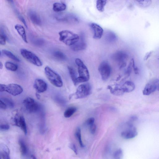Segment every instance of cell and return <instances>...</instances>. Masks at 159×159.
Here are the masks:
<instances>
[{
  "mask_svg": "<svg viewBox=\"0 0 159 159\" xmlns=\"http://www.w3.org/2000/svg\"><path fill=\"white\" fill-rule=\"evenodd\" d=\"M58 34L59 40L67 46L73 45L80 39L78 34L69 30H62L60 31Z\"/></svg>",
  "mask_w": 159,
  "mask_h": 159,
  "instance_id": "1",
  "label": "cell"
},
{
  "mask_svg": "<svg viewBox=\"0 0 159 159\" xmlns=\"http://www.w3.org/2000/svg\"><path fill=\"white\" fill-rule=\"evenodd\" d=\"M75 62L78 67V71L79 76L76 79L77 84L88 81L90 78V75L87 66L82 60L80 58H76L75 60Z\"/></svg>",
  "mask_w": 159,
  "mask_h": 159,
  "instance_id": "2",
  "label": "cell"
},
{
  "mask_svg": "<svg viewBox=\"0 0 159 159\" xmlns=\"http://www.w3.org/2000/svg\"><path fill=\"white\" fill-rule=\"evenodd\" d=\"M44 73L47 79L53 85L57 87L62 86L63 83L61 77L50 67L46 66Z\"/></svg>",
  "mask_w": 159,
  "mask_h": 159,
  "instance_id": "3",
  "label": "cell"
},
{
  "mask_svg": "<svg viewBox=\"0 0 159 159\" xmlns=\"http://www.w3.org/2000/svg\"><path fill=\"white\" fill-rule=\"evenodd\" d=\"M23 91L22 88L16 84H0V92L6 91L11 95L16 96L21 94Z\"/></svg>",
  "mask_w": 159,
  "mask_h": 159,
  "instance_id": "4",
  "label": "cell"
},
{
  "mask_svg": "<svg viewBox=\"0 0 159 159\" xmlns=\"http://www.w3.org/2000/svg\"><path fill=\"white\" fill-rule=\"evenodd\" d=\"M20 53L22 57L29 62L38 66H41L43 63L39 58L33 52L25 49L20 50Z\"/></svg>",
  "mask_w": 159,
  "mask_h": 159,
  "instance_id": "5",
  "label": "cell"
},
{
  "mask_svg": "<svg viewBox=\"0 0 159 159\" xmlns=\"http://www.w3.org/2000/svg\"><path fill=\"white\" fill-rule=\"evenodd\" d=\"M98 70L102 80L106 81L109 78L110 75L111 68L107 61H103L99 64L98 67Z\"/></svg>",
  "mask_w": 159,
  "mask_h": 159,
  "instance_id": "6",
  "label": "cell"
},
{
  "mask_svg": "<svg viewBox=\"0 0 159 159\" xmlns=\"http://www.w3.org/2000/svg\"><path fill=\"white\" fill-rule=\"evenodd\" d=\"M129 56L125 52L122 51H118L114 53L111 56V58L117 62L120 68L125 67L126 65V61Z\"/></svg>",
  "mask_w": 159,
  "mask_h": 159,
  "instance_id": "7",
  "label": "cell"
},
{
  "mask_svg": "<svg viewBox=\"0 0 159 159\" xmlns=\"http://www.w3.org/2000/svg\"><path fill=\"white\" fill-rule=\"evenodd\" d=\"M92 88L90 84L87 83L80 85L77 88L75 94L77 99L85 98L91 93Z\"/></svg>",
  "mask_w": 159,
  "mask_h": 159,
  "instance_id": "8",
  "label": "cell"
},
{
  "mask_svg": "<svg viewBox=\"0 0 159 159\" xmlns=\"http://www.w3.org/2000/svg\"><path fill=\"white\" fill-rule=\"evenodd\" d=\"M159 81L158 79L151 80L146 85L143 91L144 95H149L156 90H158Z\"/></svg>",
  "mask_w": 159,
  "mask_h": 159,
  "instance_id": "9",
  "label": "cell"
},
{
  "mask_svg": "<svg viewBox=\"0 0 159 159\" xmlns=\"http://www.w3.org/2000/svg\"><path fill=\"white\" fill-rule=\"evenodd\" d=\"M23 102L26 110L30 113L36 112L39 108V106L38 103L30 97L26 98Z\"/></svg>",
  "mask_w": 159,
  "mask_h": 159,
  "instance_id": "10",
  "label": "cell"
},
{
  "mask_svg": "<svg viewBox=\"0 0 159 159\" xmlns=\"http://www.w3.org/2000/svg\"><path fill=\"white\" fill-rule=\"evenodd\" d=\"M128 128L121 133V136L125 139H131L134 138L138 134L136 128L130 122L127 123Z\"/></svg>",
  "mask_w": 159,
  "mask_h": 159,
  "instance_id": "11",
  "label": "cell"
},
{
  "mask_svg": "<svg viewBox=\"0 0 159 159\" xmlns=\"http://www.w3.org/2000/svg\"><path fill=\"white\" fill-rule=\"evenodd\" d=\"M13 125L20 127L25 134H27V130L25 118L22 116L17 114L12 118Z\"/></svg>",
  "mask_w": 159,
  "mask_h": 159,
  "instance_id": "12",
  "label": "cell"
},
{
  "mask_svg": "<svg viewBox=\"0 0 159 159\" xmlns=\"http://www.w3.org/2000/svg\"><path fill=\"white\" fill-rule=\"evenodd\" d=\"M90 26L93 32V38L95 39H100L103 35V28L99 25L95 23H91Z\"/></svg>",
  "mask_w": 159,
  "mask_h": 159,
  "instance_id": "13",
  "label": "cell"
},
{
  "mask_svg": "<svg viewBox=\"0 0 159 159\" xmlns=\"http://www.w3.org/2000/svg\"><path fill=\"white\" fill-rule=\"evenodd\" d=\"M34 87L37 93H39L46 91L48 85L43 80L37 79L34 81Z\"/></svg>",
  "mask_w": 159,
  "mask_h": 159,
  "instance_id": "14",
  "label": "cell"
},
{
  "mask_svg": "<svg viewBox=\"0 0 159 159\" xmlns=\"http://www.w3.org/2000/svg\"><path fill=\"white\" fill-rule=\"evenodd\" d=\"M28 16L30 20L34 24L38 25H41L40 18L36 11L32 10H30L28 12Z\"/></svg>",
  "mask_w": 159,
  "mask_h": 159,
  "instance_id": "15",
  "label": "cell"
},
{
  "mask_svg": "<svg viewBox=\"0 0 159 159\" xmlns=\"http://www.w3.org/2000/svg\"><path fill=\"white\" fill-rule=\"evenodd\" d=\"M87 47V44L83 39L79 40L73 45L71 46L72 50L75 51H78L85 50Z\"/></svg>",
  "mask_w": 159,
  "mask_h": 159,
  "instance_id": "16",
  "label": "cell"
},
{
  "mask_svg": "<svg viewBox=\"0 0 159 159\" xmlns=\"http://www.w3.org/2000/svg\"><path fill=\"white\" fill-rule=\"evenodd\" d=\"M121 87L124 93L131 92L135 88L134 83L130 81H126Z\"/></svg>",
  "mask_w": 159,
  "mask_h": 159,
  "instance_id": "17",
  "label": "cell"
},
{
  "mask_svg": "<svg viewBox=\"0 0 159 159\" xmlns=\"http://www.w3.org/2000/svg\"><path fill=\"white\" fill-rule=\"evenodd\" d=\"M15 28L24 41L25 43H28L25 31L23 26L20 24H17L15 26Z\"/></svg>",
  "mask_w": 159,
  "mask_h": 159,
  "instance_id": "18",
  "label": "cell"
},
{
  "mask_svg": "<svg viewBox=\"0 0 159 159\" xmlns=\"http://www.w3.org/2000/svg\"><path fill=\"white\" fill-rule=\"evenodd\" d=\"M105 40L109 43H112L116 42L117 39L116 34L111 31H107L104 35Z\"/></svg>",
  "mask_w": 159,
  "mask_h": 159,
  "instance_id": "19",
  "label": "cell"
},
{
  "mask_svg": "<svg viewBox=\"0 0 159 159\" xmlns=\"http://www.w3.org/2000/svg\"><path fill=\"white\" fill-rule=\"evenodd\" d=\"M0 154L3 159H11L10 156V151L8 147L5 144L0 145Z\"/></svg>",
  "mask_w": 159,
  "mask_h": 159,
  "instance_id": "20",
  "label": "cell"
},
{
  "mask_svg": "<svg viewBox=\"0 0 159 159\" xmlns=\"http://www.w3.org/2000/svg\"><path fill=\"white\" fill-rule=\"evenodd\" d=\"M107 89L110 90V92L112 94L116 96L122 95L124 93L121 86H115L112 87L111 86H108Z\"/></svg>",
  "mask_w": 159,
  "mask_h": 159,
  "instance_id": "21",
  "label": "cell"
},
{
  "mask_svg": "<svg viewBox=\"0 0 159 159\" xmlns=\"http://www.w3.org/2000/svg\"><path fill=\"white\" fill-rule=\"evenodd\" d=\"M18 143L21 155L23 157L26 156L28 153V149L25 143L21 138L19 139Z\"/></svg>",
  "mask_w": 159,
  "mask_h": 159,
  "instance_id": "22",
  "label": "cell"
},
{
  "mask_svg": "<svg viewBox=\"0 0 159 159\" xmlns=\"http://www.w3.org/2000/svg\"><path fill=\"white\" fill-rule=\"evenodd\" d=\"M66 7V4L62 2H56L53 3V10L55 12H59L64 11Z\"/></svg>",
  "mask_w": 159,
  "mask_h": 159,
  "instance_id": "23",
  "label": "cell"
},
{
  "mask_svg": "<svg viewBox=\"0 0 159 159\" xmlns=\"http://www.w3.org/2000/svg\"><path fill=\"white\" fill-rule=\"evenodd\" d=\"M10 3L11 4L13 7V9L17 16L18 17L19 19L23 23L25 26L26 27H27V25L24 17L22 16V15L20 13L19 11L17 9L16 7L14 5V4L13 1H9Z\"/></svg>",
  "mask_w": 159,
  "mask_h": 159,
  "instance_id": "24",
  "label": "cell"
},
{
  "mask_svg": "<svg viewBox=\"0 0 159 159\" xmlns=\"http://www.w3.org/2000/svg\"><path fill=\"white\" fill-rule=\"evenodd\" d=\"M136 4L139 7L145 8L148 7L152 3V1L150 0H136L134 1Z\"/></svg>",
  "mask_w": 159,
  "mask_h": 159,
  "instance_id": "25",
  "label": "cell"
},
{
  "mask_svg": "<svg viewBox=\"0 0 159 159\" xmlns=\"http://www.w3.org/2000/svg\"><path fill=\"white\" fill-rule=\"evenodd\" d=\"M67 68L73 83L76 86L77 85L76 81L77 77L76 76L75 71L74 68L70 66H68Z\"/></svg>",
  "mask_w": 159,
  "mask_h": 159,
  "instance_id": "26",
  "label": "cell"
},
{
  "mask_svg": "<svg viewBox=\"0 0 159 159\" xmlns=\"http://www.w3.org/2000/svg\"><path fill=\"white\" fill-rule=\"evenodd\" d=\"M106 0H98L96 1V7L99 11L102 12L104 10V7L107 3Z\"/></svg>",
  "mask_w": 159,
  "mask_h": 159,
  "instance_id": "27",
  "label": "cell"
},
{
  "mask_svg": "<svg viewBox=\"0 0 159 159\" xmlns=\"http://www.w3.org/2000/svg\"><path fill=\"white\" fill-rule=\"evenodd\" d=\"M2 52L5 55L12 60L16 62L20 61L19 59L11 52L4 49L2 51Z\"/></svg>",
  "mask_w": 159,
  "mask_h": 159,
  "instance_id": "28",
  "label": "cell"
},
{
  "mask_svg": "<svg viewBox=\"0 0 159 159\" xmlns=\"http://www.w3.org/2000/svg\"><path fill=\"white\" fill-rule=\"evenodd\" d=\"M53 55L56 58L61 61L66 60L67 58L65 54L59 51H55L53 53Z\"/></svg>",
  "mask_w": 159,
  "mask_h": 159,
  "instance_id": "29",
  "label": "cell"
},
{
  "mask_svg": "<svg viewBox=\"0 0 159 159\" xmlns=\"http://www.w3.org/2000/svg\"><path fill=\"white\" fill-rule=\"evenodd\" d=\"M76 108L74 107H70L67 109L64 113V116L66 118L70 117L76 111Z\"/></svg>",
  "mask_w": 159,
  "mask_h": 159,
  "instance_id": "30",
  "label": "cell"
},
{
  "mask_svg": "<svg viewBox=\"0 0 159 159\" xmlns=\"http://www.w3.org/2000/svg\"><path fill=\"white\" fill-rule=\"evenodd\" d=\"M5 66L6 68L8 70L12 71H16L18 69L17 66L10 61L6 62L5 63Z\"/></svg>",
  "mask_w": 159,
  "mask_h": 159,
  "instance_id": "31",
  "label": "cell"
},
{
  "mask_svg": "<svg viewBox=\"0 0 159 159\" xmlns=\"http://www.w3.org/2000/svg\"><path fill=\"white\" fill-rule=\"evenodd\" d=\"M75 135L79 142L80 146L82 148L84 147L81 139V129L79 127H77L76 128Z\"/></svg>",
  "mask_w": 159,
  "mask_h": 159,
  "instance_id": "32",
  "label": "cell"
},
{
  "mask_svg": "<svg viewBox=\"0 0 159 159\" xmlns=\"http://www.w3.org/2000/svg\"><path fill=\"white\" fill-rule=\"evenodd\" d=\"M123 156V151L119 148L116 151L113 155V159H121Z\"/></svg>",
  "mask_w": 159,
  "mask_h": 159,
  "instance_id": "33",
  "label": "cell"
},
{
  "mask_svg": "<svg viewBox=\"0 0 159 159\" xmlns=\"http://www.w3.org/2000/svg\"><path fill=\"white\" fill-rule=\"evenodd\" d=\"M95 119L93 117H90L88 118L85 122V124L87 126H89L95 124Z\"/></svg>",
  "mask_w": 159,
  "mask_h": 159,
  "instance_id": "34",
  "label": "cell"
},
{
  "mask_svg": "<svg viewBox=\"0 0 159 159\" xmlns=\"http://www.w3.org/2000/svg\"><path fill=\"white\" fill-rule=\"evenodd\" d=\"M33 43L36 45H41L44 43V41L41 39H35L32 40Z\"/></svg>",
  "mask_w": 159,
  "mask_h": 159,
  "instance_id": "35",
  "label": "cell"
},
{
  "mask_svg": "<svg viewBox=\"0 0 159 159\" xmlns=\"http://www.w3.org/2000/svg\"><path fill=\"white\" fill-rule=\"evenodd\" d=\"M4 102L6 104L7 106V105H8V106L11 107H13L14 106L13 103L10 99L7 98H4Z\"/></svg>",
  "mask_w": 159,
  "mask_h": 159,
  "instance_id": "36",
  "label": "cell"
},
{
  "mask_svg": "<svg viewBox=\"0 0 159 159\" xmlns=\"http://www.w3.org/2000/svg\"><path fill=\"white\" fill-rule=\"evenodd\" d=\"M10 127L7 124H0V130L1 131H5L8 130Z\"/></svg>",
  "mask_w": 159,
  "mask_h": 159,
  "instance_id": "37",
  "label": "cell"
},
{
  "mask_svg": "<svg viewBox=\"0 0 159 159\" xmlns=\"http://www.w3.org/2000/svg\"><path fill=\"white\" fill-rule=\"evenodd\" d=\"M131 61L132 62V67L134 71L135 74H138L139 73V69L135 65L134 61V59H132Z\"/></svg>",
  "mask_w": 159,
  "mask_h": 159,
  "instance_id": "38",
  "label": "cell"
},
{
  "mask_svg": "<svg viewBox=\"0 0 159 159\" xmlns=\"http://www.w3.org/2000/svg\"><path fill=\"white\" fill-rule=\"evenodd\" d=\"M89 127L90 133L92 134H94L95 132L96 129V126L95 124L89 126Z\"/></svg>",
  "mask_w": 159,
  "mask_h": 159,
  "instance_id": "39",
  "label": "cell"
},
{
  "mask_svg": "<svg viewBox=\"0 0 159 159\" xmlns=\"http://www.w3.org/2000/svg\"><path fill=\"white\" fill-rule=\"evenodd\" d=\"M6 39L2 34H0V45H4L6 43Z\"/></svg>",
  "mask_w": 159,
  "mask_h": 159,
  "instance_id": "40",
  "label": "cell"
},
{
  "mask_svg": "<svg viewBox=\"0 0 159 159\" xmlns=\"http://www.w3.org/2000/svg\"><path fill=\"white\" fill-rule=\"evenodd\" d=\"M132 68V62L131 60L129 64V66L128 67V68L126 71V74L127 75H129L131 73Z\"/></svg>",
  "mask_w": 159,
  "mask_h": 159,
  "instance_id": "41",
  "label": "cell"
},
{
  "mask_svg": "<svg viewBox=\"0 0 159 159\" xmlns=\"http://www.w3.org/2000/svg\"><path fill=\"white\" fill-rule=\"evenodd\" d=\"M70 148L72 149L76 154H77V151L75 146L74 144H71L69 146Z\"/></svg>",
  "mask_w": 159,
  "mask_h": 159,
  "instance_id": "42",
  "label": "cell"
},
{
  "mask_svg": "<svg viewBox=\"0 0 159 159\" xmlns=\"http://www.w3.org/2000/svg\"><path fill=\"white\" fill-rule=\"evenodd\" d=\"M7 105L4 102L0 99V109H5L7 108Z\"/></svg>",
  "mask_w": 159,
  "mask_h": 159,
  "instance_id": "43",
  "label": "cell"
},
{
  "mask_svg": "<svg viewBox=\"0 0 159 159\" xmlns=\"http://www.w3.org/2000/svg\"><path fill=\"white\" fill-rule=\"evenodd\" d=\"M152 52V51H150L147 53L144 57V60H147L150 57Z\"/></svg>",
  "mask_w": 159,
  "mask_h": 159,
  "instance_id": "44",
  "label": "cell"
},
{
  "mask_svg": "<svg viewBox=\"0 0 159 159\" xmlns=\"http://www.w3.org/2000/svg\"><path fill=\"white\" fill-rule=\"evenodd\" d=\"M36 97L38 99H40V96L39 93H36L35 94Z\"/></svg>",
  "mask_w": 159,
  "mask_h": 159,
  "instance_id": "45",
  "label": "cell"
},
{
  "mask_svg": "<svg viewBox=\"0 0 159 159\" xmlns=\"http://www.w3.org/2000/svg\"><path fill=\"white\" fill-rule=\"evenodd\" d=\"M31 157L32 159H37V158L34 155H31Z\"/></svg>",
  "mask_w": 159,
  "mask_h": 159,
  "instance_id": "46",
  "label": "cell"
},
{
  "mask_svg": "<svg viewBox=\"0 0 159 159\" xmlns=\"http://www.w3.org/2000/svg\"><path fill=\"white\" fill-rule=\"evenodd\" d=\"M3 67L2 63L0 61V69H2Z\"/></svg>",
  "mask_w": 159,
  "mask_h": 159,
  "instance_id": "47",
  "label": "cell"
},
{
  "mask_svg": "<svg viewBox=\"0 0 159 159\" xmlns=\"http://www.w3.org/2000/svg\"><path fill=\"white\" fill-rule=\"evenodd\" d=\"M0 159H1V156H0Z\"/></svg>",
  "mask_w": 159,
  "mask_h": 159,
  "instance_id": "48",
  "label": "cell"
},
{
  "mask_svg": "<svg viewBox=\"0 0 159 159\" xmlns=\"http://www.w3.org/2000/svg\"><path fill=\"white\" fill-rule=\"evenodd\" d=\"M1 52L0 51V56L1 55Z\"/></svg>",
  "mask_w": 159,
  "mask_h": 159,
  "instance_id": "49",
  "label": "cell"
}]
</instances>
